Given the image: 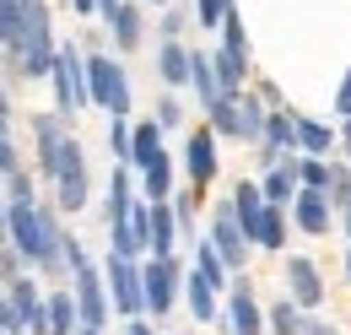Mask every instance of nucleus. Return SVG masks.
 <instances>
[{
    "mask_svg": "<svg viewBox=\"0 0 351 335\" xmlns=\"http://www.w3.org/2000/svg\"><path fill=\"white\" fill-rule=\"evenodd\" d=\"M330 200H335V206H351V178H346V168H335V184H330Z\"/></svg>",
    "mask_w": 351,
    "mask_h": 335,
    "instance_id": "f704fd0d",
    "label": "nucleus"
},
{
    "mask_svg": "<svg viewBox=\"0 0 351 335\" xmlns=\"http://www.w3.org/2000/svg\"><path fill=\"white\" fill-rule=\"evenodd\" d=\"M114 38H119V49H135V43H141V11H135L130 0H125L119 16H114Z\"/></svg>",
    "mask_w": 351,
    "mask_h": 335,
    "instance_id": "c85d7f7f",
    "label": "nucleus"
},
{
    "mask_svg": "<svg viewBox=\"0 0 351 335\" xmlns=\"http://www.w3.org/2000/svg\"><path fill=\"white\" fill-rule=\"evenodd\" d=\"M157 65H162V82H168V86H184V82H189V71H195V54H189L184 43H162Z\"/></svg>",
    "mask_w": 351,
    "mask_h": 335,
    "instance_id": "aec40b11",
    "label": "nucleus"
},
{
    "mask_svg": "<svg viewBox=\"0 0 351 335\" xmlns=\"http://www.w3.org/2000/svg\"><path fill=\"white\" fill-rule=\"evenodd\" d=\"M71 5H76V11H82V16H87V11H97V5H103V0H71Z\"/></svg>",
    "mask_w": 351,
    "mask_h": 335,
    "instance_id": "ea45409f",
    "label": "nucleus"
},
{
    "mask_svg": "<svg viewBox=\"0 0 351 335\" xmlns=\"http://www.w3.org/2000/svg\"><path fill=\"white\" fill-rule=\"evenodd\" d=\"M130 335H152V330H146V325H141V319H130Z\"/></svg>",
    "mask_w": 351,
    "mask_h": 335,
    "instance_id": "a19ab883",
    "label": "nucleus"
},
{
    "mask_svg": "<svg viewBox=\"0 0 351 335\" xmlns=\"http://www.w3.org/2000/svg\"><path fill=\"white\" fill-rule=\"evenodd\" d=\"M195 11H200V27H217L232 16V0H195Z\"/></svg>",
    "mask_w": 351,
    "mask_h": 335,
    "instance_id": "72a5a7b5",
    "label": "nucleus"
},
{
    "mask_svg": "<svg viewBox=\"0 0 351 335\" xmlns=\"http://www.w3.org/2000/svg\"><path fill=\"white\" fill-rule=\"evenodd\" d=\"M108 238H114V254H130V259H135V254H146V249H152V206L135 200L130 216L108 227Z\"/></svg>",
    "mask_w": 351,
    "mask_h": 335,
    "instance_id": "1a4fd4ad",
    "label": "nucleus"
},
{
    "mask_svg": "<svg viewBox=\"0 0 351 335\" xmlns=\"http://www.w3.org/2000/svg\"><path fill=\"white\" fill-rule=\"evenodd\" d=\"M108 152H114L125 168L135 163V125H125L119 114H108Z\"/></svg>",
    "mask_w": 351,
    "mask_h": 335,
    "instance_id": "bb28decb",
    "label": "nucleus"
},
{
    "mask_svg": "<svg viewBox=\"0 0 351 335\" xmlns=\"http://www.w3.org/2000/svg\"><path fill=\"white\" fill-rule=\"evenodd\" d=\"M303 184L308 189H330L335 184V168L324 163V157H303Z\"/></svg>",
    "mask_w": 351,
    "mask_h": 335,
    "instance_id": "473e14b6",
    "label": "nucleus"
},
{
    "mask_svg": "<svg viewBox=\"0 0 351 335\" xmlns=\"http://www.w3.org/2000/svg\"><path fill=\"white\" fill-rule=\"evenodd\" d=\"M292 211H298V227L303 233H330V189H308L303 184Z\"/></svg>",
    "mask_w": 351,
    "mask_h": 335,
    "instance_id": "2eb2a0df",
    "label": "nucleus"
},
{
    "mask_svg": "<svg viewBox=\"0 0 351 335\" xmlns=\"http://www.w3.org/2000/svg\"><path fill=\"white\" fill-rule=\"evenodd\" d=\"M221 49L238 54V60H249V33H243V16H238V11L221 22Z\"/></svg>",
    "mask_w": 351,
    "mask_h": 335,
    "instance_id": "c756f323",
    "label": "nucleus"
},
{
    "mask_svg": "<svg viewBox=\"0 0 351 335\" xmlns=\"http://www.w3.org/2000/svg\"><path fill=\"white\" fill-rule=\"evenodd\" d=\"M108 292H114V308H119L125 319H141V314H146V281H141L130 254L108 249Z\"/></svg>",
    "mask_w": 351,
    "mask_h": 335,
    "instance_id": "7ed1b4c3",
    "label": "nucleus"
},
{
    "mask_svg": "<svg viewBox=\"0 0 351 335\" xmlns=\"http://www.w3.org/2000/svg\"><path fill=\"white\" fill-rule=\"evenodd\" d=\"M211 244L221 249L227 265H243V254H249V244H254V238H249V227L238 222V206H232V200L211 211Z\"/></svg>",
    "mask_w": 351,
    "mask_h": 335,
    "instance_id": "39448f33",
    "label": "nucleus"
},
{
    "mask_svg": "<svg viewBox=\"0 0 351 335\" xmlns=\"http://www.w3.org/2000/svg\"><path fill=\"white\" fill-rule=\"evenodd\" d=\"M33 130H38V163H44V173L54 178V173H60V163H65V146H71L65 114H38V119H33Z\"/></svg>",
    "mask_w": 351,
    "mask_h": 335,
    "instance_id": "9d476101",
    "label": "nucleus"
},
{
    "mask_svg": "<svg viewBox=\"0 0 351 335\" xmlns=\"http://www.w3.org/2000/svg\"><path fill=\"white\" fill-rule=\"evenodd\" d=\"M346 233H351V206H346Z\"/></svg>",
    "mask_w": 351,
    "mask_h": 335,
    "instance_id": "37998d69",
    "label": "nucleus"
},
{
    "mask_svg": "<svg viewBox=\"0 0 351 335\" xmlns=\"http://www.w3.org/2000/svg\"><path fill=\"white\" fill-rule=\"evenodd\" d=\"M157 119H162V125H178V103H173V97L157 103Z\"/></svg>",
    "mask_w": 351,
    "mask_h": 335,
    "instance_id": "e433bc0d",
    "label": "nucleus"
},
{
    "mask_svg": "<svg viewBox=\"0 0 351 335\" xmlns=\"http://www.w3.org/2000/svg\"><path fill=\"white\" fill-rule=\"evenodd\" d=\"M5 233L22 249V259H38L44 270L65 265V233L54 227V216L33 206V200H5Z\"/></svg>",
    "mask_w": 351,
    "mask_h": 335,
    "instance_id": "f257e3e1",
    "label": "nucleus"
},
{
    "mask_svg": "<svg viewBox=\"0 0 351 335\" xmlns=\"http://www.w3.org/2000/svg\"><path fill=\"white\" fill-rule=\"evenodd\" d=\"M341 146H346V152H351V119H346V130H341Z\"/></svg>",
    "mask_w": 351,
    "mask_h": 335,
    "instance_id": "79ce46f5",
    "label": "nucleus"
},
{
    "mask_svg": "<svg viewBox=\"0 0 351 335\" xmlns=\"http://www.w3.org/2000/svg\"><path fill=\"white\" fill-rule=\"evenodd\" d=\"M270 325H276V335H303V314H298V303H276L270 308Z\"/></svg>",
    "mask_w": 351,
    "mask_h": 335,
    "instance_id": "7c9ffc66",
    "label": "nucleus"
},
{
    "mask_svg": "<svg viewBox=\"0 0 351 335\" xmlns=\"http://www.w3.org/2000/svg\"><path fill=\"white\" fill-rule=\"evenodd\" d=\"M211 135H217V130H195V135H189V146H184V163H189L195 189H206V184L217 178V146H211Z\"/></svg>",
    "mask_w": 351,
    "mask_h": 335,
    "instance_id": "ddd939ff",
    "label": "nucleus"
},
{
    "mask_svg": "<svg viewBox=\"0 0 351 335\" xmlns=\"http://www.w3.org/2000/svg\"><path fill=\"white\" fill-rule=\"evenodd\" d=\"M260 146H265V163H281V152L298 146V119H292V114H270Z\"/></svg>",
    "mask_w": 351,
    "mask_h": 335,
    "instance_id": "dca6fc26",
    "label": "nucleus"
},
{
    "mask_svg": "<svg viewBox=\"0 0 351 335\" xmlns=\"http://www.w3.org/2000/svg\"><path fill=\"white\" fill-rule=\"evenodd\" d=\"M141 184H146V195H152V200H162V195H168V184H173V163L162 157L157 168H146V173H141Z\"/></svg>",
    "mask_w": 351,
    "mask_h": 335,
    "instance_id": "2f4dec72",
    "label": "nucleus"
},
{
    "mask_svg": "<svg viewBox=\"0 0 351 335\" xmlns=\"http://www.w3.org/2000/svg\"><path fill=\"white\" fill-rule=\"evenodd\" d=\"M287 287H292L298 308H319L324 303V281H319L313 259H303V254H287Z\"/></svg>",
    "mask_w": 351,
    "mask_h": 335,
    "instance_id": "f8f14e48",
    "label": "nucleus"
},
{
    "mask_svg": "<svg viewBox=\"0 0 351 335\" xmlns=\"http://www.w3.org/2000/svg\"><path fill=\"white\" fill-rule=\"evenodd\" d=\"M54 195H60V211H82L87 206V157H82L76 141L65 146V163L54 173Z\"/></svg>",
    "mask_w": 351,
    "mask_h": 335,
    "instance_id": "423d86ee",
    "label": "nucleus"
},
{
    "mask_svg": "<svg viewBox=\"0 0 351 335\" xmlns=\"http://www.w3.org/2000/svg\"><path fill=\"white\" fill-rule=\"evenodd\" d=\"M103 281H108V276H97L92 265H82V270H76V303H82V330H103V319H108V308H114V303H108L114 292H103Z\"/></svg>",
    "mask_w": 351,
    "mask_h": 335,
    "instance_id": "6e6552de",
    "label": "nucleus"
},
{
    "mask_svg": "<svg viewBox=\"0 0 351 335\" xmlns=\"http://www.w3.org/2000/svg\"><path fill=\"white\" fill-rule=\"evenodd\" d=\"M0 168H5V200H33V184H27V173H22V157H16L11 135L0 141Z\"/></svg>",
    "mask_w": 351,
    "mask_h": 335,
    "instance_id": "f3484780",
    "label": "nucleus"
},
{
    "mask_svg": "<svg viewBox=\"0 0 351 335\" xmlns=\"http://www.w3.org/2000/svg\"><path fill=\"white\" fill-rule=\"evenodd\" d=\"M206 114H211V130H217V135H238V141H243V92L227 97V103H217V108H206Z\"/></svg>",
    "mask_w": 351,
    "mask_h": 335,
    "instance_id": "393cba45",
    "label": "nucleus"
},
{
    "mask_svg": "<svg viewBox=\"0 0 351 335\" xmlns=\"http://www.w3.org/2000/svg\"><path fill=\"white\" fill-rule=\"evenodd\" d=\"M195 276H206L217 292L227 287V259H221V249L211 244V238H200V244H195Z\"/></svg>",
    "mask_w": 351,
    "mask_h": 335,
    "instance_id": "412c9836",
    "label": "nucleus"
},
{
    "mask_svg": "<svg viewBox=\"0 0 351 335\" xmlns=\"http://www.w3.org/2000/svg\"><path fill=\"white\" fill-rule=\"evenodd\" d=\"M227 325L238 335H260L265 319H260V303H254V292H249V281H238L232 292H227Z\"/></svg>",
    "mask_w": 351,
    "mask_h": 335,
    "instance_id": "4468645a",
    "label": "nucleus"
},
{
    "mask_svg": "<svg viewBox=\"0 0 351 335\" xmlns=\"http://www.w3.org/2000/svg\"><path fill=\"white\" fill-rule=\"evenodd\" d=\"M173 227H178V211H168L157 200V206H152V254H157V259L173 254Z\"/></svg>",
    "mask_w": 351,
    "mask_h": 335,
    "instance_id": "5701e85b",
    "label": "nucleus"
},
{
    "mask_svg": "<svg viewBox=\"0 0 351 335\" xmlns=\"http://www.w3.org/2000/svg\"><path fill=\"white\" fill-rule=\"evenodd\" d=\"M141 281H146V314H157V319H162V314L173 308V281H178L173 254H168V259H157V254H152V259L141 265Z\"/></svg>",
    "mask_w": 351,
    "mask_h": 335,
    "instance_id": "0eeeda50",
    "label": "nucleus"
},
{
    "mask_svg": "<svg viewBox=\"0 0 351 335\" xmlns=\"http://www.w3.org/2000/svg\"><path fill=\"white\" fill-rule=\"evenodd\" d=\"M76 325H82V303L71 292H54L49 297V335H71Z\"/></svg>",
    "mask_w": 351,
    "mask_h": 335,
    "instance_id": "4be33fe9",
    "label": "nucleus"
},
{
    "mask_svg": "<svg viewBox=\"0 0 351 335\" xmlns=\"http://www.w3.org/2000/svg\"><path fill=\"white\" fill-rule=\"evenodd\" d=\"M303 335H335V325H324V319H303Z\"/></svg>",
    "mask_w": 351,
    "mask_h": 335,
    "instance_id": "4c0bfd02",
    "label": "nucleus"
},
{
    "mask_svg": "<svg viewBox=\"0 0 351 335\" xmlns=\"http://www.w3.org/2000/svg\"><path fill=\"white\" fill-rule=\"evenodd\" d=\"M54 103H60V114H76L82 103H92L87 65H82L76 49H60V60H54Z\"/></svg>",
    "mask_w": 351,
    "mask_h": 335,
    "instance_id": "20e7f679",
    "label": "nucleus"
},
{
    "mask_svg": "<svg viewBox=\"0 0 351 335\" xmlns=\"http://www.w3.org/2000/svg\"><path fill=\"white\" fill-rule=\"evenodd\" d=\"M189 308H195V319H217V287L206 276H189Z\"/></svg>",
    "mask_w": 351,
    "mask_h": 335,
    "instance_id": "cd10ccee",
    "label": "nucleus"
},
{
    "mask_svg": "<svg viewBox=\"0 0 351 335\" xmlns=\"http://www.w3.org/2000/svg\"><path fill=\"white\" fill-rule=\"evenodd\" d=\"M157 5H168V0H157Z\"/></svg>",
    "mask_w": 351,
    "mask_h": 335,
    "instance_id": "49530a36",
    "label": "nucleus"
},
{
    "mask_svg": "<svg viewBox=\"0 0 351 335\" xmlns=\"http://www.w3.org/2000/svg\"><path fill=\"white\" fill-rule=\"evenodd\" d=\"M249 238H254L260 249H281V244H287V216H281V206H265L260 222L249 227Z\"/></svg>",
    "mask_w": 351,
    "mask_h": 335,
    "instance_id": "6ab92c4d",
    "label": "nucleus"
},
{
    "mask_svg": "<svg viewBox=\"0 0 351 335\" xmlns=\"http://www.w3.org/2000/svg\"><path fill=\"white\" fill-rule=\"evenodd\" d=\"M82 335H103V330H82Z\"/></svg>",
    "mask_w": 351,
    "mask_h": 335,
    "instance_id": "c03bdc74",
    "label": "nucleus"
},
{
    "mask_svg": "<svg viewBox=\"0 0 351 335\" xmlns=\"http://www.w3.org/2000/svg\"><path fill=\"white\" fill-rule=\"evenodd\" d=\"M346 276H351V259H346Z\"/></svg>",
    "mask_w": 351,
    "mask_h": 335,
    "instance_id": "a18cd8bd",
    "label": "nucleus"
},
{
    "mask_svg": "<svg viewBox=\"0 0 351 335\" xmlns=\"http://www.w3.org/2000/svg\"><path fill=\"white\" fill-rule=\"evenodd\" d=\"M87 92H92L97 108H108V114L125 119V108H130V82H125V71H119L108 54H92L87 60Z\"/></svg>",
    "mask_w": 351,
    "mask_h": 335,
    "instance_id": "f03ea898",
    "label": "nucleus"
},
{
    "mask_svg": "<svg viewBox=\"0 0 351 335\" xmlns=\"http://www.w3.org/2000/svg\"><path fill=\"white\" fill-rule=\"evenodd\" d=\"M119 5H125V0H103V5H97V11H103V16H108V22H114V16H119Z\"/></svg>",
    "mask_w": 351,
    "mask_h": 335,
    "instance_id": "58836bf2",
    "label": "nucleus"
},
{
    "mask_svg": "<svg viewBox=\"0 0 351 335\" xmlns=\"http://www.w3.org/2000/svg\"><path fill=\"white\" fill-rule=\"evenodd\" d=\"M162 157H168V152H162V130H157V119H152V125H135V173H146V168H157L162 163Z\"/></svg>",
    "mask_w": 351,
    "mask_h": 335,
    "instance_id": "a211bd4d",
    "label": "nucleus"
},
{
    "mask_svg": "<svg viewBox=\"0 0 351 335\" xmlns=\"http://www.w3.org/2000/svg\"><path fill=\"white\" fill-rule=\"evenodd\" d=\"M298 189H303V157H281V163H270L265 173V200L270 206H287V200H298Z\"/></svg>",
    "mask_w": 351,
    "mask_h": 335,
    "instance_id": "9b49d317",
    "label": "nucleus"
},
{
    "mask_svg": "<svg viewBox=\"0 0 351 335\" xmlns=\"http://www.w3.org/2000/svg\"><path fill=\"white\" fill-rule=\"evenodd\" d=\"M130 168L119 163L114 168V178H108V227H114V222H125V216H130Z\"/></svg>",
    "mask_w": 351,
    "mask_h": 335,
    "instance_id": "b1692460",
    "label": "nucleus"
},
{
    "mask_svg": "<svg viewBox=\"0 0 351 335\" xmlns=\"http://www.w3.org/2000/svg\"><path fill=\"white\" fill-rule=\"evenodd\" d=\"M335 108H341V114L351 119V71L341 76V92H335Z\"/></svg>",
    "mask_w": 351,
    "mask_h": 335,
    "instance_id": "c9c22d12",
    "label": "nucleus"
},
{
    "mask_svg": "<svg viewBox=\"0 0 351 335\" xmlns=\"http://www.w3.org/2000/svg\"><path fill=\"white\" fill-rule=\"evenodd\" d=\"M298 146H303L308 157H324V152L335 146V130L319 125V119H298Z\"/></svg>",
    "mask_w": 351,
    "mask_h": 335,
    "instance_id": "a878e982",
    "label": "nucleus"
}]
</instances>
